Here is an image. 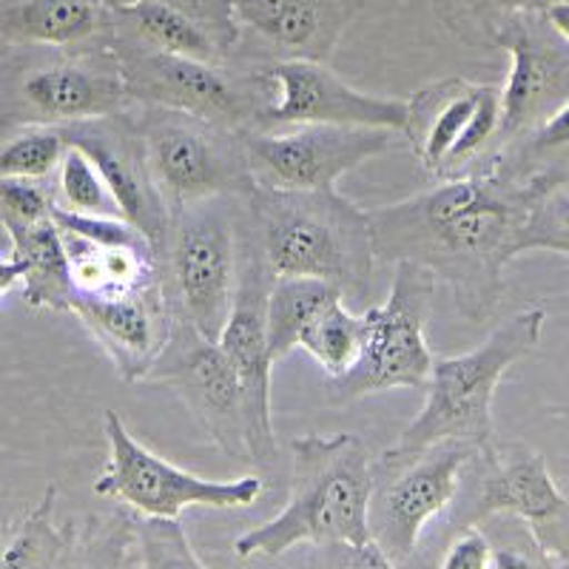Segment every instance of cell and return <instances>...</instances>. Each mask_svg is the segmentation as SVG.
Listing matches in <instances>:
<instances>
[{"mask_svg": "<svg viewBox=\"0 0 569 569\" xmlns=\"http://www.w3.org/2000/svg\"><path fill=\"white\" fill-rule=\"evenodd\" d=\"M131 117L146 146L151 177L171 211L211 197L246 200L257 188L240 131L154 106H134Z\"/></svg>", "mask_w": 569, "mask_h": 569, "instance_id": "obj_9", "label": "cell"}, {"mask_svg": "<svg viewBox=\"0 0 569 569\" xmlns=\"http://www.w3.org/2000/svg\"><path fill=\"white\" fill-rule=\"evenodd\" d=\"M248 169L259 188L322 191L393 146V131L368 126H291L240 131Z\"/></svg>", "mask_w": 569, "mask_h": 569, "instance_id": "obj_13", "label": "cell"}, {"mask_svg": "<svg viewBox=\"0 0 569 569\" xmlns=\"http://www.w3.org/2000/svg\"><path fill=\"white\" fill-rule=\"evenodd\" d=\"M69 311L98 339L123 382L146 379L174 325L162 279L111 297L74 293Z\"/></svg>", "mask_w": 569, "mask_h": 569, "instance_id": "obj_20", "label": "cell"}, {"mask_svg": "<svg viewBox=\"0 0 569 569\" xmlns=\"http://www.w3.org/2000/svg\"><path fill=\"white\" fill-rule=\"evenodd\" d=\"M567 558H569V552H567Z\"/></svg>", "mask_w": 569, "mask_h": 569, "instance_id": "obj_42", "label": "cell"}, {"mask_svg": "<svg viewBox=\"0 0 569 569\" xmlns=\"http://www.w3.org/2000/svg\"><path fill=\"white\" fill-rule=\"evenodd\" d=\"M134 543L140 552V569H206L191 550L180 521L137 516Z\"/></svg>", "mask_w": 569, "mask_h": 569, "instance_id": "obj_31", "label": "cell"}, {"mask_svg": "<svg viewBox=\"0 0 569 569\" xmlns=\"http://www.w3.org/2000/svg\"><path fill=\"white\" fill-rule=\"evenodd\" d=\"M242 208L273 277L325 279L345 299H362L370 291L379 266L370 217L333 188L282 191L257 186Z\"/></svg>", "mask_w": 569, "mask_h": 569, "instance_id": "obj_3", "label": "cell"}, {"mask_svg": "<svg viewBox=\"0 0 569 569\" xmlns=\"http://www.w3.org/2000/svg\"><path fill=\"white\" fill-rule=\"evenodd\" d=\"M328 569H396V561L376 541L368 543H333L328 547Z\"/></svg>", "mask_w": 569, "mask_h": 569, "instance_id": "obj_37", "label": "cell"}, {"mask_svg": "<svg viewBox=\"0 0 569 569\" xmlns=\"http://www.w3.org/2000/svg\"><path fill=\"white\" fill-rule=\"evenodd\" d=\"M441 569H492V543L485 532L467 527L447 550Z\"/></svg>", "mask_w": 569, "mask_h": 569, "instance_id": "obj_36", "label": "cell"}, {"mask_svg": "<svg viewBox=\"0 0 569 569\" xmlns=\"http://www.w3.org/2000/svg\"><path fill=\"white\" fill-rule=\"evenodd\" d=\"M54 211L52 191L38 180L0 177V226L7 233L49 220Z\"/></svg>", "mask_w": 569, "mask_h": 569, "instance_id": "obj_35", "label": "cell"}, {"mask_svg": "<svg viewBox=\"0 0 569 569\" xmlns=\"http://www.w3.org/2000/svg\"><path fill=\"white\" fill-rule=\"evenodd\" d=\"M490 43L510 54L501 94V123L492 151H505L536 129L569 98V46L556 38L541 12H512L498 20Z\"/></svg>", "mask_w": 569, "mask_h": 569, "instance_id": "obj_15", "label": "cell"}, {"mask_svg": "<svg viewBox=\"0 0 569 569\" xmlns=\"http://www.w3.org/2000/svg\"><path fill=\"white\" fill-rule=\"evenodd\" d=\"M58 487H46L43 498L29 512L0 552V569H54L69 547V530L54 525Z\"/></svg>", "mask_w": 569, "mask_h": 569, "instance_id": "obj_27", "label": "cell"}, {"mask_svg": "<svg viewBox=\"0 0 569 569\" xmlns=\"http://www.w3.org/2000/svg\"><path fill=\"white\" fill-rule=\"evenodd\" d=\"M246 202V200H242ZM273 273L268 268L262 248L246 220V208L240 213V266H237V288H233L231 313L220 333V348L228 356L237 382L242 390L246 408L248 459L259 467L277 461V436L271 419V350H268L266 305L271 291Z\"/></svg>", "mask_w": 569, "mask_h": 569, "instance_id": "obj_12", "label": "cell"}, {"mask_svg": "<svg viewBox=\"0 0 569 569\" xmlns=\"http://www.w3.org/2000/svg\"><path fill=\"white\" fill-rule=\"evenodd\" d=\"M345 299L337 284L311 277H273L266 305L268 350L273 365L299 348L302 330L330 302Z\"/></svg>", "mask_w": 569, "mask_h": 569, "instance_id": "obj_25", "label": "cell"}, {"mask_svg": "<svg viewBox=\"0 0 569 569\" xmlns=\"http://www.w3.org/2000/svg\"><path fill=\"white\" fill-rule=\"evenodd\" d=\"M498 123H501V94H498V89H492V86H479L476 109H472L470 120H467L465 131H461L453 151L447 154L445 169H441L439 177H445V180L447 177H461L467 171V166H470L481 151H492Z\"/></svg>", "mask_w": 569, "mask_h": 569, "instance_id": "obj_32", "label": "cell"}, {"mask_svg": "<svg viewBox=\"0 0 569 569\" xmlns=\"http://www.w3.org/2000/svg\"><path fill=\"white\" fill-rule=\"evenodd\" d=\"M54 206L71 213H89V217H120L109 186L100 177L98 166L83 151H66L58 169V197Z\"/></svg>", "mask_w": 569, "mask_h": 569, "instance_id": "obj_30", "label": "cell"}, {"mask_svg": "<svg viewBox=\"0 0 569 569\" xmlns=\"http://www.w3.org/2000/svg\"><path fill=\"white\" fill-rule=\"evenodd\" d=\"M134 109L109 43L49 49L0 63V129L71 126Z\"/></svg>", "mask_w": 569, "mask_h": 569, "instance_id": "obj_5", "label": "cell"}, {"mask_svg": "<svg viewBox=\"0 0 569 569\" xmlns=\"http://www.w3.org/2000/svg\"><path fill=\"white\" fill-rule=\"evenodd\" d=\"M299 348L308 350L322 365L328 379H339L359 359V348H362V313H350L345 299L330 302L302 330Z\"/></svg>", "mask_w": 569, "mask_h": 569, "instance_id": "obj_28", "label": "cell"}, {"mask_svg": "<svg viewBox=\"0 0 569 569\" xmlns=\"http://www.w3.org/2000/svg\"><path fill=\"white\" fill-rule=\"evenodd\" d=\"M109 49L120 63L134 106L182 111L222 129L248 131L273 98L262 71H231L228 66L154 52L120 40H109Z\"/></svg>", "mask_w": 569, "mask_h": 569, "instance_id": "obj_8", "label": "cell"}, {"mask_svg": "<svg viewBox=\"0 0 569 569\" xmlns=\"http://www.w3.org/2000/svg\"><path fill=\"white\" fill-rule=\"evenodd\" d=\"M134 543V518L111 512L109 518H91L74 569H129Z\"/></svg>", "mask_w": 569, "mask_h": 569, "instance_id": "obj_33", "label": "cell"}, {"mask_svg": "<svg viewBox=\"0 0 569 569\" xmlns=\"http://www.w3.org/2000/svg\"><path fill=\"white\" fill-rule=\"evenodd\" d=\"M490 472L481 485L476 518L510 512L532 527L538 541L550 552L567 558L569 552V501L552 481L543 456L516 447L507 456H496L485 447Z\"/></svg>", "mask_w": 569, "mask_h": 569, "instance_id": "obj_21", "label": "cell"}, {"mask_svg": "<svg viewBox=\"0 0 569 569\" xmlns=\"http://www.w3.org/2000/svg\"><path fill=\"white\" fill-rule=\"evenodd\" d=\"M373 461L359 436H299L291 441L288 505L233 541L240 558H279L299 543H368Z\"/></svg>", "mask_w": 569, "mask_h": 569, "instance_id": "obj_2", "label": "cell"}, {"mask_svg": "<svg viewBox=\"0 0 569 569\" xmlns=\"http://www.w3.org/2000/svg\"><path fill=\"white\" fill-rule=\"evenodd\" d=\"M12 259L23 268V302L34 311H69L74 284L69 273L63 237L54 217L9 233Z\"/></svg>", "mask_w": 569, "mask_h": 569, "instance_id": "obj_24", "label": "cell"}, {"mask_svg": "<svg viewBox=\"0 0 569 569\" xmlns=\"http://www.w3.org/2000/svg\"><path fill=\"white\" fill-rule=\"evenodd\" d=\"M69 142L58 126H9L0 129V177L46 182L58 174Z\"/></svg>", "mask_w": 569, "mask_h": 569, "instance_id": "obj_29", "label": "cell"}, {"mask_svg": "<svg viewBox=\"0 0 569 569\" xmlns=\"http://www.w3.org/2000/svg\"><path fill=\"white\" fill-rule=\"evenodd\" d=\"M436 277L416 262H396L385 305L362 313V348L353 368L330 379V401L365 399L393 388L425 390L433 368L427 319L433 311Z\"/></svg>", "mask_w": 569, "mask_h": 569, "instance_id": "obj_7", "label": "cell"}, {"mask_svg": "<svg viewBox=\"0 0 569 569\" xmlns=\"http://www.w3.org/2000/svg\"><path fill=\"white\" fill-rule=\"evenodd\" d=\"M273 98L248 131H279L291 126H368L405 134L408 100L356 91L325 63L279 60L262 69Z\"/></svg>", "mask_w": 569, "mask_h": 569, "instance_id": "obj_16", "label": "cell"}, {"mask_svg": "<svg viewBox=\"0 0 569 569\" xmlns=\"http://www.w3.org/2000/svg\"><path fill=\"white\" fill-rule=\"evenodd\" d=\"M60 131L71 149L83 151L98 166L100 177L120 208V217L131 222L151 242L157 259H162L169 242L171 208L162 200L160 188L151 177L149 157L131 109L123 114L60 126Z\"/></svg>", "mask_w": 569, "mask_h": 569, "instance_id": "obj_17", "label": "cell"}, {"mask_svg": "<svg viewBox=\"0 0 569 569\" xmlns=\"http://www.w3.org/2000/svg\"><path fill=\"white\" fill-rule=\"evenodd\" d=\"M547 3L550 0H433L441 18L465 40H470V32H485L490 38L498 20H505L507 14L541 12Z\"/></svg>", "mask_w": 569, "mask_h": 569, "instance_id": "obj_34", "label": "cell"}, {"mask_svg": "<svg viewBox=\"0 0 569 569\" xmlns=\"http://www.w3.org/2000/svg\"><path fill=\"white\" fill-rule=\"evenodd\" d=\"M541 18L543 23L556 32V38L569 46V0H550V3L541 9Z\"/></svg>", "mask_w": 569, "mask_h": 569, "instance_id": "obj_38", "label": "cell"}, {"mask_svg": "<svg viewBox=\"0 0 569 569\" xmlns=\"http://www.w3.org/2000/svg\"><path fill=\"white\" fill-rule=\"evenodd\" d=\"M479 447L447 439L419 453H401L396 447L373 461L370 496V532L393 561H408L436 516L453 505L461 470Z\"/></svg>", "mask_w": 569, "mask_h": 569, "instance_id": "obj_11", "label": "cell"}, {"mask_svg": "<svg viewBox=\"0 0 569 569\" xmlns=\"http://www.w3.org/2000/svg\"><path fill=\"white\" fill-rule=\"evenodd\" d=\"M20 279H23V268L20 262H14L12 257L9 259H0V297L12 288H18Z\"/></svg>", "mask_w": 569, "mask_h": 569, "instance_id": "obj_40", "label": "cell"}, {"mask_svg": "<svg viewBox=\"0 0 569 569\" xmlns=\"http://www.w3.org/2000/svg\"><path fill=\"white\" fill-rule=\"evenodd\" d=\"M146 382L174 390L228 459H248L242 390L220 342L202 337L194 325L174 317L169 339L146 373Z\"/></svg>", "mask_w": 569, "mask_h": 569, "instance_id": "obj_14", "label": "cell"}, {"mask_svg": "<svg viewBox=\"0 0 569 569\" xmlns=\"http://www.w3.org/2000/svg\"><path fill=\"white\" fill-rule=\"evenodd\" d=\"M547 313L541 308L518 313L496 328L479 348L461 356L436 359L427 379V401L405 433L396 441L401 453H419L425 447L456 439L467 445L490 447L492 399L507 370L541 342Z\"/></svg>", "mask_w": 569, "mask_h": 569, "instance_id": "obj_4", "label": "cell"}, {"mask_svg": "<svg viewBox=\"0 0 569 569\" xmlns=\"http://www.w3.org/2000/svg\"><path fill=\"white\" fill-rule=\"evenodd\" d=\"M103 430L109 441V465L94 479V492L114 498L140 518L180 521L186 507L240 510L251 507L262 496L266 485L259 476L211 481L160 459L129 433L126 421L114 410H106Z\"/></svg>", "mask_w": 569, "mask_h": 569, "instance_id": "obj_10", "label": "cell"}, {"mask_svg": "<svg viewBox=\"0 0 569 569\" xmlns=\"http://www.w3.org/2000/svg\"><path fill=\"white\" fill-rule=\"evenodd\" d=\"M362 7L365 0H231L240 43L251 40L253 52L266 54L268 63H325Z\"/></svg>", "mask_w": 569, "mask_h": 569, "instance_id": "obj_19", "label": "cell"}, {"mask_svg": "<svg viewBox=\"0 0 569 569\" xmlns=\"http://www.w3.org/2000/svg\"><path fill=\"white\" fill-rule=\"evenodd\" d=\"M0 40L23 49L106 43L109 9L103 0H0Z\"/></svg>", "mask_w": 569, "mask_h": 569, "instance_id": "obj_22", "label": "cell"}, {"mask_svg": "<svg viewBox=\"0 0 569 569\" xmlns=\"http://www.w3.org/2000/svg\"><path fill=\"white\" fill-rule=\"evenodd\" d=\"M106 9H123V7H131V3H140V0H103Z\"/></svg>", "mask_w": 569, "mask_h": 569, "instance_id": "obj_41", "label": "cell"}, {"mask_svg": "<svg viewBox=\"0 0 569 569\" xmlns=\"http://www.w3.org/2000/svg\"><path fill=\"white\" fill-rule=\"evenodd\" d=\"M240 206L237 197H211L174 208L160 259L171 317L191 322L213 342L226 328L237 288Z\"/></svg>", "mask_w": 569, "mask_h": 569, "instance_id": "obj_6", "label": "cell"}, {"mask_svg": "<svg viewBox=\"0 0 569 569\" xmlns=\"http://www.w3.org/2000/svg\"><path fill=\"white\" fill-rule=\"evenodd\" d=\"M476 98H479V86L450 78L425 86L408 100L405 140L430 174L439 177L445 169L447 154L453 151L476 109Z\"/></svg>", "mask_w": 569, "mask_h": 569, "instance_id": "obj_23", "label": "cell"}, {"mask_svg": "<svg viewBox=\"0 0 569 569\" xmlns=\"http://www.w3.org/2000/svg\"><path fill=\"white\" fill-rule=\"evenodd\" d=\"M532 197L536 182L498 169L447 177L425 194L368 211L376 259L427 268L450 284L461 317L485 322L505 293V266L516 259Z\"/></svg>", "mask_w": 569, "mask_h": 569, "instance_id": "obj_1", "label": "cell"}, {"mask_svg": "<svg viewBox=\"0 0 569 569\" xmlns=\"http://www.w3.org/2000/svg\"><path fill=\"white\" fill-rule=\"evenodd\" d=\"M492 569H538V567L530 556H525V552L501 547V550H492Z\"/></svg>", "mask_w": 569, "mask_h": 569, "instance_id": "obj_39", "label": "cell"}, {"mask_svg": "<svg viewBox=\"0 0 569 569\" xmlns=\"http://www.w3.org/2000/svg\"><path fill=\"white\" fill-rule=\"evenodd\" d=\"M240 38L231 0H140L109 12V40L202 63L226 66Z\"/></svg>", "mask_w": 569, "mask_h": 569, "instance_id": "obj_18", "label": "cell"}, {"mask_svg": "<svg viewBox=\"0 0 569 569\" xmlns=\"http://www.w3.org/2000/svg\"><path fill=\"white\" fill-rule=\"evenodd\" d=\"M536 197L518 231L516 257L530 251H552L569 257V174H538Z\"/></svg>", "mask_w": 569, "mask_h": 569, "instance_id": "obj_26", "label": "cell"}]
</instances>
